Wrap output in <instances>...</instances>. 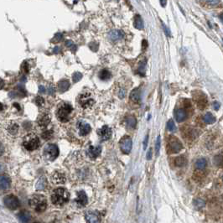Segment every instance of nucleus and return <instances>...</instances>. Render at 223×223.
I'll use <instances>...</instances> for the list:
<instances>
[{"label": "nucleus", "mask_w": 223, "mask_h": 223, "mask_svg": "<svg viewBox=\"0 0 223 223\" xmlns=\"http://www.w3.org/2000/svg\"><path fill=\"white\" fill-rule=\"evenodd\" d=\"M159 3H160V4L162 5V7H165L166 4H167V1H165V0H162V1H160Z\"/></svg>", "instance_id": "nucleus-49"}, {"label": "nucleus", "mask_w": 223, "mask_h": 223, "mask_svg": "<svg viewBox=\"0 0 223 223\" xmlns=\"http://www.w3.org/2000/svg\"><path fill=\"white\" fill-rule=\"evenodd\" d=\"M186 163V160L185 157L183 156H180V157H178V158H175V165L176 166H179V167H181L183 165H185Z\"/></svg>", "instance_id": "nucleus-33"}, {"label": "nucleus", "mask_w": 223, "mask_h": 223, "mask_svg": "<svg viewBox=\"0 0 223 223\" xmlns=\"http://www.w3.org/2000/svg\"><path fill=\"white\" fill-rule=\"evenodd\" d=\"M3 86H4V82L3 81H1V87L3 88Z\"/></svg>", "instance_id": "nucleus-55"}, {"label": "nucleus", "mask_w": 223, "mask_h": 223, "mask_svg": "<svg viewBox=\"0 0 223 223\" xmlns=\"http://www.w3.org/2000/svg\"><path fill=\"white\" fill-rule=\"evenodd\" d=\"M214 164L219 167H223V153H221L214 157Z\"/></svg>", "instance_id": "nucleus-29"}, {"label": "nucleus", "mask_w": 223, "mask_h": 223, "mask_svg": "<svg viewBox=\"0 0 223 223\" xmlns=\"http://www.w3.org/2000/svg\"><path fill=\"white\" fill-rule=\"evenodd\" d=\"M52 130L46 131V132H45V133L42 134V138H43L44 139H49V138H50L52 137Z\"/></svg>", "instance_id": "nucleus-39"}, {"label": "nucleus", "mask_w": 223, "mask_h": 223, "mask_svg": "<svg viewBox=\"0 0 223 223\" xmlns=\"http://www.w3.org/2000/svg\"><path fill=\"white\" fill-rule=\"evenodd\" d=\"M76 202L77 203V205H80V206H84L87 204V196L85 193V191L81 190L77 193Z\"/></svg>", "instance_id": "nucleus-15"}, {"label": "nucleus", "mask_w": 223, "mask_h": 223, "mask_svg": "<svg viewBox=\"0 0 223 223\" xmlns=\"http://www.w3.org/2000/svg\"><path fill=\"white\" fill-rule=\"evenodd\" d=\"M111 73H110V71L107 70H102L100 71L99 73V78L100 79H102V81H107V80H108V79H110L111 78Z\"/></svg>", "instance_id": "nucleus-26"}, {"label": "nucleus", "mask_w": 223, "mask_h": 223, "mask_svg": "<svg viewBox=\"0 0 223 223\" xmlns=\"http://www.w3.org/2000/svg\"><path fill=\"white\" fill-rule=\"evenodd\" d=\"M77 127H78V130H79V134L81 136H86L87 135L91 130H92V128L90 126V124H88L87 123H84V122H78L77 123Z\"/></svg>", "instance_id": "nucleus-12"}, {"label": "nucleus", "mask_w": 223, "mask_h": 223, "mask_svg": "<svg viewBox=\"0 0 223 223\" xmlns=\"http://www.w3.org/2000/svg\"><path fill=\"white\" fill-rule=\"evenodd\" d=\"M86 220L87 223H100V213L97 211H88L86 213Z\"/></svg>", "instance_id": "nucleus-10"}, {"label": "nucleus", "mask_w": 223, "mask_h": 223, "mask_svg": "<svg viewBox=\"0 0 223 223\" xmlns=\"http://www.w3.org/2000/svg\"><path fill=\"white\" fill-rule=\"evenodd\" d=\"M55 92V90L54 86H50V87H48V93L50 94V95H54Z\"/></svg>", "instance_id": "nucleus-42"}, {"label": "nucleus", "mask_w": 223, "mask_h": 223, "mask_svg": "<svg viewBox=\"0 0 223 223\" xmlns=\"http://www.w3.org/2000/svg\"><path fill=\"white\" fill-rule=\"evenodd\" d=\"M195 205L197 207V208H201V207H203L204 205H205V201L204 200H196L195 201Z\"/></svg>", "instance_id": "nucleus-40"}, {"label": "nucleus", "mask_w": 223, "mask_h": 223, "mask_svg": "<svg viewBox=\"0 0 223 223\" xmlns=\"http://www.w3.org/2000/svg\"><path fill=\"white\" fill-rule=\"evenodd\" d=\"M65 46L67 47V48H69L71 50V51L73 53H75L76 51V49H77V47L76 45L72 42V41L70 40H67L65 41Z\"/></svg>", "instance_id": "nucleus-31"}, {"label": "nucleus", "mask_w": 223, "mask_h": 223, "mask_svg": "<svg viewBox=\"0 0 223 223\" xmlns=\"http://www.w3.org/2000/svg\"><path fill=\"white\" fill-rule=\"evenodd\" d=\"M167 129L170 132L175 131V124L174 123V120H172V119L169 120V122L167 123Z\"/></svg>", "instance_id": "nucleus-36"}, {"label": "nucleus", "mask_w": 223, "mask_h": 223, "mask_svg": "<svg viewBox=\"0 0 223 223\" xmlns=\"http://www.w3.org/2000/svg\"><path fill=\"white\" fill-rule=\"evenodd\" d=\"M59 51H60V48H59L58 46H56V47H55V49L53 50V52L54 53H59Z\"/></svg>", "instance_id": "nucleus-51"}, {"label": "nucleus", "mask_w": 223, "mask_h": 223, "mask_svg": "<svg viewBox=\"0 0 223 223\" xmlns=\"http://www.w3.org/2000/svg\"><path fill=\"white\" fill-rule=\"evenodd\" d=\"M203 121L206 124H212L216 122V117H214V115L211 112H207L203 116Z\"/></svg>", "instance_id": "nucleus-24"}, {"label": "nucleus", "mask_w": 223, "mask_h": 223, "mask_svg": "<svg viewBox=\"0 0 223 223\" xmlns=\"http://www.w3.org/2000/svg\"><path fill=\"white\" fill-rule=\"evenodd\" d=\"M39 92L40 93H45V87L44 86H40L39 87Z\"/></svg>", "instance_id": "nucleus-45"}, {"label": "nucleus", "mask_w": 223, "mask_h": 223, "mask_svg": "<svg viewBox=\"0 0 223 223\" xmlns=\"http://www.w3.org/2000/svg\"><path fill=\"white\" fill-rule=\"evenodd\" d=\"M102 152L101 146H90L87 149V155L91 158H97Z\"/></svg>", "instance_id": "nucleus-13"}, {"label": "nucleus", "mask_w": 223, "mask_h": 223, "mask_svg": "<svg viewBox=\"0 0 223 223\" xmlns=\"http://www.w3.org/2000/svg\"><path fill=\"white\" fill-rule=\"evenodd\" d=\"M0 185H1V189L2 190H8L9 188L10 187L11 185V180L9 176L7 175H2L1 176V181H0Z\"/></svg>", "instance_id": "nucleus-18"}, {"label": "nucleus", "mask_w": 223, "mask_h": 223, "mask_svg": "<svg viewBox=\"0 0 223 223\" xmlns=\"http://www.w3.org/2000/svg\"><path fill=\"white\" fill-rule=\"evenodd\" d=\"M70 87V82L68 80H61L58 82V89L60 92H65Z\"/></svg>", "instance_id": "nucleus-20"}, {"label": "nucleus", "mask_w": 223, "mask_h": 223, "mask_svg": "<svg viewBox=\"0 0 223 223\" xmlns=\"http://www.w3.org/2000/svg\"><path fill=\"white\" fill-rule=\"evenodd\" d=\"M53 181L55 184H63L65 181V177L63 174L60 173H55L52 177Z\"/></svg>", "instance_id": "nucleus-23"}, {"label": "nucleus", "mask_w": 223, "mask_h": 223, "mask_svg": "<svg viewBox=\"0 0 223 223\" xmlns=\"http://www.w3.org/2000/svg\"><path fill=\"white\" fill-rule=\"evenodd\" d=\"M50 123V117L47 113H43L38 118V124L41 128H45Z\"/></svg>", "instance_id": "nucleus-16"}, {"label": "nucleus", "mask_w": 223, "mask_h": 223, "mask_svg": "<svg viewBox=\"0 0 223 223\" xmlns=\"http://www.w3.org/2000/svg\"><path fill=\"white\" fill-rule=\"evenodd\" d=\"M175 119L178 123H181L183 121H185L187 117V113L185 110L182 109V108H179L175 111Z\"/></svg>", "instance_id": "nucleus-17"}, {"label": "nucleus", "mask_w": 223, "mask_h": 223, "mask_svg": "<svg viewBox=\"0 0 223 223\" xmlns=\"http://www.w3.org/2000/svg\"><path fill=\"white\" fill-rule=\"evenodd\" d=\"M21 69H22V70H23L24 73H28L29 72V65H28V63L26 61H24L23 64H22Z\"/></svg>", "instance_id": "nucleus-41"}, {"label": "nucleus", "mask_w": 223, "mask_h": 223, "mask_svg": "<svg viewBox=\"0 0 223 223\" xmlns=\"http://www.w3.org/2000/svg\"><path fill=\"white\" fill-rule=\"evenodd\" d=\"M151 158H152V149L150 148V149L148 150V153H147V159H148V160H150Z\"/></svg>", "instance_id": "nucleus-44"}, {"label": "nucleus", "mask_w": 223, "mask_h": 223, "mask_svg": "<svg viewBox=\"0 0 223 223\" xmlns=\"http://www.w3.org/2000/svg\"><path fill=\"white\" fill-rule=\"evenodd\" d=\"M222 180H223V177H222Z\"/></svg>", "instance_id": "nucleus-57"}, {"label": "nucleus", "mask_w": 223, "mask_h": 223, "mask_svg": "<svg viewBox=\"0 0 223 223\" xmlns=\"http://www.w3.org/2000/svg\"><path fill=\"white\" fill-rule=\"evenodd\" d=\"M63 40V35L62 33H56L55 36L53 37V39L51 40V42L53 43H58L60 41H61Z\"/></svg>", "instance_id": "nucleus-34"}, {"label": "nucleus", "mask_w": 223, "mask_h": 223, "mask_svg": "<svg viewBox=\"0 0 223 223\" xmlns=\"http://www.w3.org/2000/svg\"><path fill=\"white\" fill-rule=\"evenodd\" d=\"M222 40H223V39H222Z\"/></svg>", "instance_id": "nucleus-58"}, {"label": "nucleus", "mask_w": 223, "mask_h": 223, "mask_svg": "<svg viewBox=\"0 0 223 223\" xmlns=\"http://www.w3.org/2000/svg\"><path fill=\"white\" fill-rule=\"evenodd\" d=\"M126 124L130 129H134V128H135L136 124H137L136 118L134 117H133V116H129L126 119Z\"/></svg>", "instance_id": "nucleus-28"}, {"label": "nucleus", "mask_w": 223, "mask_h": 223, "mask_svg": "<svg viewBox=\"0 0 223 223\" xmlns=\"http://www.w3.org/2000/svg\"><path fill=\"white\" fill-rule=\"evenodd\" d=\"M119 97L120 98H123L124 97V96H125V93H124V91H121L120 92H119Z\"/></svg>", "instance_id": "nucleus-50"}, {"label": "nucleus", "mask_w": 223, "mask_h": 223, "mask_svg": "<svg viewBox=\"0 0 223 223\" xmlns=\"http://www.w3.org/2000/svg\"><path fill=\"white\" fill-rule=\"evenodd\" d=\"M206 164H207V162L205 158H200L195 162V166L197 170H204L206 167Z\"/></svg>", "instance_id": "nucleus-27"}, {"label": "nucleus", "mask_w": 223, "mask_h": 223, "mask_svg": "<svg viewBox=\"0 0 223 223\" xmlns=\"http://www.w3.org/2000/svg\"><path fill=\"white\" fill-rule=\"evenodd\" d=\"M168 148H169V151L170 153H179L183 148L182 143L178 140L176 138H172L170 141H169V144H168Z\"/></svg>", "instance_id": "nucleus-9"}, {"label": "nucleus", "mask_w": 223, "mask_h": 223, "mask_svg": "<svg viewBox=\"0 0 223 223\" xmlns=\"http://www.w3.org/2000/svg\"><path fill=\"white\" fill-rule=\"evenodd\" d=\"M98 135L102 141L108 140L112 136V129L105 125L98 131Z\"/></svg>", "instance_id": "nucleus-11"}, {"label": "nucleus", "mask_w": 223, "mask_h": 223, "mask_svg": "<svg viewBox=\"0 0 223 223\" xmlns=\"http://www.w3.org/2000/svg\"><path fill=\"white\" fill-rule=\"evenodd\" d=\"M47 183L46 180H45V178H41L39 180V181L37 182V184H36V189L37 190H44L45 187L46 186Z\"/></svg>", "instance_id": "nucleus-30"}, {"label": "nucleus", "mask_w": 223, "mask_h": 223, "mask_svg": "<svg viewBox=\"0 0 223 223\" xmlns=\"http://www.w3.org/2000/svg\"><path fill=\"white\" fill-rule=\"evenodd\" d=\"M23 144L28 151H34L39 148L40 142L35 134H29L24 138Z\"/></svg>", "instance_id": "nucleus-4"}, {"label": "nucleus", "mask_w": 223, "mask_h": 223, "mask_svg": "<svg viewBox=\"0 0 223 223\" xmlns=\"http://www.w3.org/2000/svg\"><path fill=\"white\" fill-rule=\"evenodd\" d=\"M71 112H72V107L69 103L63 102V103L60 104L58 108H57V112H56V116H57L59 121H60L62 123H65V122L69 121V115Z\"/></svg>", "instance_id": "nucleus-3"}, {"label": "nucleus", "mask_w": 223, "mask_h": 223, "mask_svg": "<svg viewBox=\"0 0 223 223\" xmlns=\"http://www.w3.org/2000/svg\"><path fill=\"white\" fill-rule=\"evenodd\" d=\"M70 199V194L65 188H57L53 191L51 195L52 202L56 205H63Z\"/></svg>", "instance_id": "nucleus-1"}, {"label": "nucleus", "mask_w": 223, "mask_h": 223, "mask_svg": "<svg viewBox=\"0 0 223 223\" xmlns=\"http://www.w3.org/2000/svg\"><path fill=\"white\" fill-rule=\"evenodd\" d=\"M160 145H161V138H160V136H158L157 140H156V143H155V153H156L157 156H158V153H159Z\"/></svg>", "instance_id": "nucleus-38"}, {"label": "nucleus", "mask_w": 223, "mask_h": 223, "mask_svg": "<svg viewBox=\"0 0 223 223\" xmlns=\"http://www.w3.org/2000/svg\"><path fill=\"white\" fill-rule=\"evenodd\" d=\"M148 135H146L143 141V149H146L147 145H148Z\"/></svg>", "instance_id": "nucleus-43"}, {"label": "nucleus", "mask_w": 223, "mask_h": 223, "mask_svg": "<svg viewBox=\"0 0 223 223\" xmlns=\"http://www.w3.org/2000/svg\"><path fill=\"white\" fill-rule=\"evenodd\" d=\"M7 131L10 134L15 135L18 131V125L14 122H11V123H9L8 126H7Z\"/></svg>", "instance_id": "nucleus-21"}, {"label": "nucleus", "mask_w": 223, "mask_h": 223, "mask_svg": "<svg viewBox=\"0 0 223 223\" xmlns=\"http://www.w3.org/2000/svg\"><path fill=\"white\" fill-rule=\"evenodd\" d=\"M4 205L10 210H16L19 207L20 203L17 197L13 195H9L4 199Z\"/></svg>", "instance_id": "nucleus-7"}, {"label": "nucleus", "mask_w": 223, "mask_h": 223, "mask_svg": "<svg viewBox=\"0 0 223 223\" xmlns=\"http://www.w3.org/2000/svg\"><path fill=\"white\" fill-rule=\"evenodd\" d=\"M35 102L36 105L38 106V107H42V106L45 104V100L44 98L42 97H36L35 99Z\"/></svg>", "instance_id": "nucleus-37"}, {"label": "nucleus", "mask_w": 223, "mask_h": 223, "mask_svg": "<svg viewBox=\"0 0 223 223\" xmlns=\"http://www.w3.org/2000/svg\"><path fill=\"white\" fill-rule=\"evenodd\" d=\"M145 65H146V60L144 59V60L141 61L139 67H138V74L141 76H144L145 73Z\"/></svg>", "instance_id": "nucleus-32"}, {"label": "nucleus", "mask_w": 223, "mask_h": 223, "mask_svg": "<svg viewBox=\"0 0 223 223\" xmlns=\"http://www.w3.org/2000/svg\"><path fill=\"white\" fill-rule=\"evenodd\" d=\"M108 37H109V39L112 41L119 40H122L123 37H124V33H123V31H121V30L114 29V30H112V31L109 32Z\"/></svg>", "instance_id": "nucleus-14"}, {"label": "nucleus", "mask_w": 223, "mask_h": 223, "mask_svg": "<svg viewBox=\"0 0 223 223\" xmlns=\"http://www.w3.org/2000/svg\"><path fill=\"white\" fill-rule=\"evenodd\" d=\"M78 102L82 108H85V109L92 107L95 103L94 98L92 97V94L90 92H85V93L81 94L79 97Z\"/></svg>", "instance_id": "nucleus-6"}, {"label": "nucleus", "mask_w": 223, "mask_h": 223, "mask_svg": "<svg viewBox=\"0 0 223 223\" xmlns=\"http://www.w3.org/2000/svg\"><path fill=\"white\" fill-rule=\"evenodd\" d=\"M18 219L21 221V222L22 223H29L30 219H31L30 213L27 211H20V212L18 214Z\"/></svg>", "instance_id": "nucleus-19"}, {"label": "nucleus", "mask_w": 223, "mask_h": 223, "mask_svg": "<svg viewBox=\"0 0 223 223\" xmlns=\"http://www.w3.org/2000/svg\"><path fill=\"white\" fill-rule=\"evenodd\" d=\"M29 205L37 212H42L46 209V198L41 195H35L29 199Z\"/></svg>", "instance_id": "nucleus-2"}, {"label": "nucleus", "mask_w": 223, "mask_h": 223, "mask_svg": "<svg viewBox=\"0 0 223 223\" xmlns=\"http://www.w3.org/2000/svg\"><path fill=\"white\" fill-rule=\"evenodd\" d=\"M120 148L121 151L125 153L128 154L130 153L131 149H132V139L129 136H124L123 138L120 140Z\"/></svg>", "instance_id": "nucleus-8"}, {"label": "nucleus", "mask_w": 223, "mask_h": 223, "mask_svg": "<svg viewBox=\"0 0 223 223\" xmlns=\"http://www.w3.org/2000/svg\"><path fill=\"white\" fill-rule=\"evenodd\" d=\"M220 19H221V21L223 23V13L220 14Z\"/></svg>", "instance_id": "nucleus-54"}, {"label": "nucleus", "mask_w": 223, "mask_h": 223, "mask_svg": "<svg viewBox=\"0 0 223 223\" xmlns=\"http://www.w3.org/2000/svg\"><path fill=\"white\" fill-rule=\"evenodd\" d=\"M129 97H130V99L132 100L133 102H138L139 101V99H140V91H139V88H135L134 90H133L132 92L130 93Z\"/></svg>", "instance_id": "nucleus-22"}, {"label": "nucleus", "mask_w": 223, "mask_h": 223, "mask_svg": "<svg viewBox=\"0 0 223 223\" xmlns=\"http://www.w3.org/2000/svg\"><path fill=\"white\" fill-rule=\"evenodd\" d=\"M13 105L15 106V107L17 108L18 110H20V106H19V104H18V103H16V102H14V103H13Z\"/></svg>", "instance_id": "nucleus-53"}, {"label": "nucleus", "mask_w": 223, "mask_h": 223, "mask_svg": "<svg viewBox=\"0 0 223 223\" xmlns=\"http://www.w3.org/2000/svg\"><path fill=\"white\" fill-rule=\"evenodd\" d=\"M142 45H143V50H144L147 48V46H148V43H147V41L143 40V42H142Z\"/></svg>", "instance_id": "nucleus-47"}, {"label": "nucleus", "mask_w": 223, "mask_h": 223, "mask_svg": "<svg viewBox=\"0 0 223 223\" xmlns=\"http://www.w3.org/2000/svg\"><path fill=\"white\" fill-rule=\"evenodd\" d=\"M82 78V74L81 72H75L73 75H72V80H73V82L74 83H76L78 82Z\"/></svg>", "instance_id": "nucleus-35"}, {"label": "nucleus", "mask_w": 223, "mask_h": 223, "mask_svg": "<svg viewBox=\"0 0 223 223\" xmlns=\"http://www.w3.org/2000/svg\"><path fill=\"white\" fill-rule=\"evenodd\" d=\"M162 24H163V28H164L165 34H166V35H168V36H169V35H170V30H169V29L166 28V25H164V23H162Z\"/></svg>", "instance_id": "nucleus-46"}, {"label": "nucleus", "mask_w": 223, "mask_h": 223, "mask_svg": "<svg viewBox=\"0 0 223 223\" xmlns=\"http://www.w3.org/2000/svg\"><path fill=\"white\" fill-rule=\"evenodd\" d=\"M35 223H40V222H35Z\"/></svg>", "instance_id": "nucleus-56"}, {"label": "nucleus", "mask_w": 223, "mask_h": 223, "mask_svg": "<svg viewBox=\"0 0 223 223\" xmlns=\"http://www.w3.org/2000/svg\"><path fill=\"white\" fill-rule=\"evenodd\" d=\"M219 3H220L219 1H209V2H208V4H215V5H216V4H219Z\"/></svg>", "instance_id": "nucleus-52"}, {"label": "nucleus", "mask_w": 223, "mask_h": 223, "mask_svg": "<svg viewBox=\"0 0 223 223\" xmlns=\"http://www.w3.org/2000/svg\"><path fill=\"white\" fill-rule=\"evenodd\" d=\"M134 24V27L136 28V29H143V19H142V18H141L140 15H138V14L135 15Z\"/></svg>", "instance_id": "nucleus-25"}, {"label": "nucleus", "mask_w": 223, "mask_h": 223, "mask_svg": "<svg viewBox=\"0 0 223 223\" xmlns=\"http://www.w3.org/2000/svg\"><path fill=\"white\" fill-rule=\"evenodd\" d=\"M44 155L50 161L55 160L59 155V148L57 145L53 144V143L47 144L45 148H44Z\"/></svg>", "instance_id": "nucleus-5"}, {"label": "nucleus", "mask_w": 223, "mask_h": 223, "mask_svg": "<svg viewBox=\"0 0 223 223\" xmlns=\"http://www.w3.org/2000/svg\"><path fill=\"white\" fill-rule=\"evenodd\" d=\"M219 107H220V103L219 102H214V109H216V110H218L219 109Z\"/></svg>", "instance_id": "nucleus-48"}]
</instances>
